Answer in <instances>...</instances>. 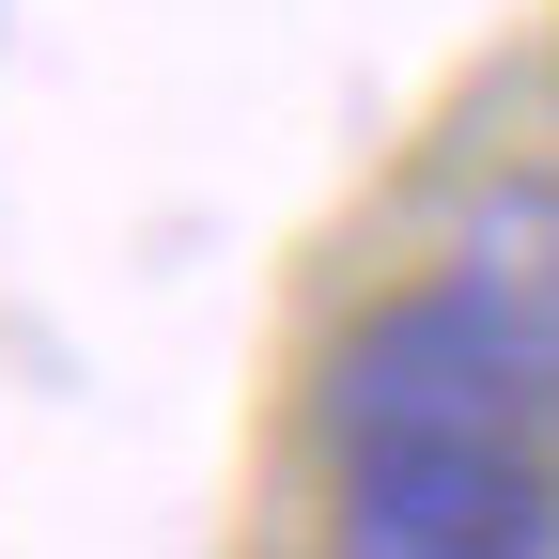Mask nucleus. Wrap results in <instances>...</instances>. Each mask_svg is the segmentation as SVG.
Segmentation results:
<instances>
[{
    "mask_svg": "<svg viewBox=\"0 0 559 559\" xmlns=\"http://www.w3.org/2000/svg\"><path fill=\"white\" fill-rule=\"evenodd\" d=\"M311 436H326V513L358 559H544L559 544V419L451 264L342 326Z\"/></svg>",
    "mask_w": 559,
    "mask_h": 559,
    "instance_id": "obj_1",
    "label": "nucleus"
},
{
    "mask_svg": "<svg viewBox=\"0 0 559 559\" xmlns=\"http://www.w3.org/2000/svg\"><path fill=\"white\" fill-rule=\"evenodd\" d=\"M451 280L481 296V326L528 358V389H544V419H559V171L481 187L466 234H451Z\"/></svg>",
    "mask_w": 559,
    "mask_h": 559,
    "instance_id": "obj_2",
    "label": "nucleus"
}]
</instances>
